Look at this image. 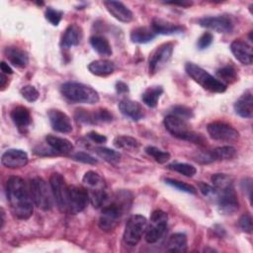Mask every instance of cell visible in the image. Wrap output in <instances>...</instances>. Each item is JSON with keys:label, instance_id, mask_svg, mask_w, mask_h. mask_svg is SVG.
I'll return each mask as SVG.
<instances>
[{"label": "cell", "instance_id": "8d00e7d4", "mask_svg": "<svg viewBox=\"0 0 253 253\" xmlns=\"http://www.w3.org/2000/svg\"><path fill=\"white\" fill-rule=\"evenodd\" d=\"M145 152L151 156L156 162L163 164L166 163L169 159H170V153L166 152V151H162L159 148L155 147V146H147L145 148Z\"/></svg>", "mask_w": 253, "mask_h": 253}, {"label": "cell", "instance_id": "9a60e30c", "mask_svg": "<svg viewBox=\"0 0 253 253\" xmlns=\"http://www.w3.org/2000/svg\"><path fill=\"white\" fill-rule=\"evenodd\" d=\"M29 157L26 151L22 149L11 148L7 149L1 156V163L3 166L11 169L24 167L28 164Z\"/></svg>", "mask_w": 253, "mask_h": 253}, {"label": "cell", "instance_id": "4fadbf2b", "mask_svg": "<svg viewBox=\"0 0 253 253\" xmlns=\"http://www.w3.org/2000/svg\"><path fill=\"white\" fill-rule=\"evenodd\" d=\"M174 44L173 42H165L161 45H159L151 54L149 57L148 67H149V73L155 74L157 71H159L171 58V55L173 53Z\"/></svg>", "mask_w": 253, "mask_h": 253}, {"label": "cell", "instance_id": "816d5d0a", "mask_svg": "<svg viewBox=\"0 0 253 253\" xmlns=\"http://www.w3.org/2000/svg\"><path fill=\"white\" fill-rule=\"evenodd\" d=\"M6 83H7V76L5 75V73L1 72V76H0V86H1L2 90L5 88Z\"/></svg>", "mask_w": 253, "mask_h": 253}, {"label": "cell", "instance_id": "bcb514c9", "mask_svg": "<svg viewBox=\"0 0 253 253\" xmlns=\"http://www.w3.org/2000/svg\"><path fill=\"white\" fill-rule=\"evenodd\" d=\"M87 137L95 142V143H98V144H103L107 141V137L101 133H98L97 131H90L87 133Z\"/></svg>", "mask_w": 253, "mask_h": 253}, {"label": "cell", "instance_id": "30bf717a", "mask_svg": "<svg viewBox=\"0 0 253 253\" xmlns=\"http://www.w3.org/2000/svg\"><path fill=\"white\" fill-rule=\"evenodd\" d=\"M89 194L85 188L68 186L67 194V212L76 214L85 210L89 203Z\"/></svg>", "mask_w": 253, "mask_h": 253}, {"label": "cell", "instance_id": "f1b7e54d", "mask_svg": "<svg viewBox=\"0 0 253 253\" xmlns=\"http://www.w3.org/2000/svg\"><path fill=\"white\" fill-rule=\"evenodd\" d=\"M155 37L156 34L149 27H138L130 33V40L135 43H146L151 42Z\"/></svg>", "mask_w": 253, "mask_h": 253}, {"label": "cell", "instance_id": "277c9868", "mask_svg": "<svg viewBox=\"0 0 253 253\" xmlns=\"http://www.w3.org/2000/svg\"><path fill=\"white\" fill-rule=\"evenodd\" d=\"M163 124L168 132L179 139L193 142L199 145H205L207 143V139L201 133L191 129L187 122L178 117L168 115L164 118Z\"/></svg>", "mask_w": 253, "mask_h": 253}, {"label": "cell", "instance_id": "60d3db41", "mask_svg": "<svg viewBox=\"0 0 253 253\" xmlns=\"http://www.w3.org/2000/svg\"><path fill=\"white\" fill-rule=\"evenodd\" d=\"M45 19L53 26H57L62 19V12L51 7H47L45 10Z\"/></svg>", "mask_w": 253, "mask_h": 253}, {"label": "cell", "instance_id": "9c48e42d", "mask_svg": "<svg viewBox=\"0 0 253 253\" xmlns=\"http://www.w3.org/2000/svg\"><path fill=\"white\" fill-rule=\"evenodd\" d=\"M168 222V214L161 211H154L149 219V224L145 230V240L148 243L157 242L166 232Z\"/></svg>", "mask_w": 253, "mask_h": 253}, {"label": "cell", "instance_id": "52a82bcc", "mask_svg": "<svg viewBox=\"0 0 253 253\" xmlns=\"http://www.w3.org/2000/svg\"><path fill=\"white\" fill-rule=\"evenodd\" d=\"M34 204L42 211H49L53 206V195L50 186L41 177L31 179L29 185Z\"/></svg>", "mask_w": 253, "mask_h": 253}, {"label": "cell", "instance_id": "f5cc1de1", "mask_svg": "<svg viewBox=\"0 0 253 253\" xmlns=\"http://www.w3.org/2000/svg\"><path fill=\"white\" fill-rule=\"evenodd\" d=\"M4 222H5V212H4L3 209H1V225H0V228H3Z\"/></svg>", "mask_w": 253, "mask_h": 253}, {"label": "cell", "instance_id": "681fc988", "mask_svg": "<svg viewBox=\"0 0 253 253\" xmlns=\"http://www.w3.org/2000/svg\"><path fill=\"white\" fill-rule=\"evenodd\" d=\"M0 67H1V72L5 73V74H13V69L8 65V63H6L5 61H2L0 63Z\"/></svg>", "mask_w": 253, "mask_h": 253}, {"label": "cell", "instance_id": "2e32d148", "mask_svg": "<svg viewBox=\"0 0 253 253\" xmlns=\"http://www.w3.org/2000/svg\"><path fill=\"white\" fill-rule=\"evenodd\" d=\"M48 120L52 129L61 133H68L72 130L70 118L60 110L51 109L47 113Z\"/></svg>", "mask_w": 253, "mask_h": 253}, {"label": "cell", "instance_id": "7bdbcfd3", "mask_svg": "<svg viewBox=\"0 0 253 253\" xmlns=\"http://www.w3.org/2000/svg\"><path fill=\"white\" fill-rule=\"evenodd\" d=\"M238 225L240 229L245 233L252 232V217L249 213H244L240 216L238 220Z\"/></svg>", "mask_w": 253, "mask_h": 253}, {"label": "cell", "instance_id": "4dcf8cb0", "mask_svg": "<svg viewBox=\"0 0 253 253\" xmlns=\"http://www.w3.org/2000/svg\"><path fill=\"white\" fill-rule=\"evenodd\" d=\"M82 182L86 188H88V191H95L106 188L103 178L99 173L95 171H87L82 178Z\"/></svg>", "mask_w": 253, "mask_h": 253}, {"label": "cell", "instance_id": "f907efd6", "mask_svg": "<svg viewBox=\"0 0 253 253\" xmlns=\"http://www.w3.org/2000/svg\"><path fill=\"white\" fill-rule=\"evenodd\" d=\"M166 4H171V5H178V6H182V7H189L193 4V2H189V1H182V2H166Z\"/></svg>", "mask_w": 253, "mask_h": 253}, {"label": "cell", "instance_id": "44dd1931", "mask_svg": "<svg viewBox=\"0 0 253 253\" xmlns=\"http://www.w3.org/2000/svg\"><path fill=\"white\" fill-rule=\"evenodd\" d=\"M235 113L245 119H251L253 116V97L251 91L242 94L234 104Z\"/></svg>", "mask_w": 253, "mask_h": 253}, {"label": "cell", "instance_id": "ee69618b", "mask_svg": "<svg viewBox=\"0 0 253 253\" xmlns=\"http://www.w3.org/2000/svg\"><path fill=\"white\" fill-rule=\"evenodd\" d=\"M72 158L76 161H79V162H82L85 164H96L98 162V160L95 157H93L89 153H86L83 151L76 152L75 154L72 155Z\"/></svg>", "mask_w": 253, "mask_h": 253}, {"label": "cell", "instance_id": "e575fe53", "mask_svg": "<svg viewBox=\"0 0 253 253\" xmlns=\"http://www.w3.org/2000/svg\"><path fill=\"white\" fill-rule=\"evenodd\" d=\"M95 153L101 157L103 160L109 162V163H117L120 161L121 159V153H119V151H116L114 149L108 148V147H103V146H99L96 147L94 149Z\"/></svg>", "mask_w": 253, "mask_h": 253}, {"label": "cell", "instance_id": "cb8c5ba5", "mask_svg": "<svg viewBox=\"0 0 253 253\" xmlns=\"http://www.w3.org/2000/svg\"><path fill=\"white\" fill-rule=\"evenodd\" d=\"M45 141L54 154H68L73 150L70 140L55 135H46Z\"/></svg>", "mask_w": 253, "mask_h": 253}, {"label": "cell", "instance_id": "7a4b0ae2", "mask_svg": "<svg viewBox=\"0 0 253 253\" xmlns=\"http://www.w3.org/2000/svg\"><path fill=\"white\" fill-rule=\"evenodd\" d=\"M132 194L126 190L117 191L110 203L104 205L100 217L99 227L104 231H111L116 228L126 211L132 204Z\"/></svg>", "mask_w": 253, "mask_h": 253}, {"label": "cell", "instance_id": "ffe728a7", "mask_svg": "<svg viewBox=\"0 0 253 253\" xmlns=\"http://www.w3.org/2000/svg\"><path fill=\"white\" fill-rule=\"evenodd\" d=\"M10 117H11L14 125L17 126V128L21 132H26L32 123V116H31L30 111L26 107H23V106L15 107L11 111Z\"/></svg>", "mask_w": 253, "mask_h": 253}, {"label": "cell", "instance_id": "1f68e13d", "mask_svg": "<svg viewBox=\"0 0 253 253\" xmlns=\"http://www.w3.org/2000/svg\"><path fill=\"white\" fill-rule=\"evenodd\" d=\"M162 94L163 88L161 86H151L144 90V92L141 95V99L142 102L149 108H155Z\"/></svg>", "mask_w": 253, "mask_h": 253}, {"label": "cell", "instance_id": "5b68a950", "mask_svg": "<svg viewBox=\"0 0 253 253\" xmlns=\"http://www.w3.org/2000/svg\"><path fill=\"white\" fill-rule=\"evenodd\" d=\"M61 94L69 101L80 104H96L99 102V93L89 85L68 81L61 85Z\"/></svg>", "mask_w": 253, "mask_h": 253}, {"label": "cell", "instance_id": "d4e9b609", "mask_svg": "<svg viewBox=\"0 0 253 253\" xmlns=\"http://www.w3.org/2000/svg\"><path fill=\"white\" fill-rule=\"evenodd\" d=\"M82 39V30L76 24L69 25L61 39V46L64 48H70L78 45Z\"/></svg>", "mask_w": 253, "mask_h": 253}, {"label": "cell", "instance_id": "7402d4cb", "mask_svg": "<svg viewBox=\"0 0 253 253\" xmlns=\"http://www.w3.org/2000/svg\"><path fill=\"white\" fill-rule=\"evenodd\" d=\"M4 54L8 61L16 67L25 68L29 63L28 53L18 46H7L4 49Z\"/></svg>", "mask_w": 253, "mask_h": 253}, {"label": "cell", "instance_id": "83f0119b", "mask_svg": "<svg viewBox=\"0 0 253 253\" xmlns=\"http://www.w3.org/2000/svg\"><path fill=\"white\" fill-rule=\"evenodd\" d=\"M209 159L211 162L212 161H222V160H231L236 157L237 151L233 146L226 145L220 146L212 149L211 151L208 152Z\"/></svg>", "mask_w": 253, "mask_h": 253}, {"label": "cell", "instance_id": "603a6c76", "mask_svg": "<svg viewBox=\"0 0 253 253\" xmlns=\"http://www.w3.org/2000/svg\"><path fill=\"white\" fill-rule=\"evenodd\" d=\"M151 29L153 30V32L157 35H174V34H180L182 33L185 28L171 23L169 21L160 19V18H154L151 22Z\"/></svg>", "mask_w": 253, "mask_h": 253}, {"label": "cell", "instance_id": "8992f818", "mask_svg": "<svg viewBox=\"0 0 253 253\" xmlns=\"http://www.w3.org/2000/svg\"><path fill=\"white\" fill-rule=\"evenodd\" d=\"M185 70L194 81L210 92L222 93L226 90L225 84L193 62H187L185 65Z\"/></svg>", "mask_w": 253, "mask_h": 253}, {"label": "cell", "instance_id": "b9f144b4", "mask_svg": "<svg viewBox=\"0 0 253 253\" xmlns=\"http://www.w3.org/2000/svg\"><path fill=\"white\" fill-rule=\"evenodd\" d=\"M21 95L29 102H35L39 98V91L32 85H26L20 90Z\"/></svg>", "mask_w": 253, "mask_h": 253}, {"label": "cell", "instance_id": "74e56055", "mask_svg": "<svg viewBox=\"0 0 253 253\" xmlns=\"http://www.w3.org/2000/svg\"><path fill=\"white\" fill-rule=\"evenodd\" d=\"M168 168L186 177H193L197 173L196 167L188 163H173V164H170Z\"/></svg>", "mask_w": 253, "mask_h": 253}, {"label": "cell", "instance_id": "5bb4252c", "mask_svg": "<svg viewBox=\"0 0 253 253\" xmlns=\"http://www.w3.org/2000/svg\"><path fill=\"white\" fill-rule=\"evenodd\" d=\"M199 25L203 28L223 34L230 33L233 30L232 20L225 15L201 18L199 20Z\"/></svg>", "mask_w": 253, "mask_h": 253}, {"label": "cell", "instance_id": "d6a6232c", "mask_svg": "<svg viewBox=\"0 0 253 253\" xmlns=\"http://www.w3.org/2000/svg\"><path fill=\"white\" fill-rule=\"evenodd\" d=\"M216 76L218 77L217 79L225 85L227 83L230 84V83L235 82L237 80V77H238L237 76V70L231 64L224 65V66L220 67L219 69H217L216 70Z\"/></svg>", "mask_w": 253, "mask_h": 253}, {"label": "cell", "instance_id": "d590c367", "mask_svg": "<svg viewBox=\"0 0 253 253\" xmlns=\"http://www.w3.org/2000/svg\"><path fill=\"white\" fill-rule=\"evenodd\" d=\"M164 182L167 185H169V186H171V187H173V188H175V189H177L181 192H185V193L193 194V195L197 194V189L194 186H192L188 183H185V182H182V181H179V180H176V179H172V178H166L164 180Z\"/></svg>", "mask_w": 253, "mask_h": 253}, {"label": "cell", "instance_id": "ba28073f", "mask_svg": "<svg viewBox=\"0 0 253 253\" xmlns=\"http://www.w3.org/2000/svg\"><path fill=\"white\" fill-rule=\"evenodd\" d=\"M147 227V220L141 214L131 215L126 224L124 231V241L128 246H135L145 233Z\"/></svg>", "mask_w": 253, "mask_h": 253}, {"label": "cell", "instance_id": "e0dca14e", "mask_svg": "<svg viewBox=\"0 0 253 253\" xmlns=\"http://www.w3.org/2000/svg\"><path fill=\"white\" fill-rule=\"evenodd\" d=\"M104 5L108 12L118 21L123 23H128L132 21V12L120 1H104Z\"/></svg>", "mask_w": 253, "mask_h": 253}, {"label": "cell", "instance_id": "6da1fadb", "mask_svg": "<svg viewBox=\"0 0 253 253\" xmlns=\"http://www.w3.org/2000/svg\"><path fill=\"white\" fill-rule=\"evenodd\" d=\"M6 196L14 215L20 219H28L34 211V202L25 181L12 176L6 184Z\"/></svg>", "mask_w": 253, "mask_h": 253}, {"label": "cell", "instance_id": "8fae6325", "mask_svg": "<svg viewBox=\"0 0 253 253\" xmlns=\"http://www.w3.org/2000/svg\"><path fill=\"white\" fill-rule=\"evenodd\" d=\"M49 186L58 210L62 212L67 211L68 186L63 176L59 173H52L49 177Z\"/></svg>", "mask_w": 253, "mask_h": 253}, {"label": "cell", "instance_id": "484cf974", "mask_svg": "<svg viewBox=\"0 0 253 253\" xmlns=\"http://www.w3.org/2000/svg\"><path fill=\"white\" fill-rule=\"evenodd\" d=\"M89 71L96 76H108L115 71V64L111 60L97 59L89 63Z\"/></svg>", "mask_w": 253, "mask_h": 253}, {"label": "cell", "instance_id": "f35d334b", "mask_svg": "<svg viewBox=\"0 0 253 253\" xmlns=\"http://www.w3.org/2000/svg\"><path fill=\"white\" fill-rule=\"evenodd\" d=\"M94 113V121L95 125L101 124V123H110L113 120L112 113L104 108H100L96 111H93Z\"/></svg>", "mask_w": 253, "mask_h": 253}, {"label": "cell", "instance_id": "c3c4849f", "mask_svg": "<svg viewBox=\"0 0 253 253\" xmlns=\"http://www.w3.org/2000/svg\"><path fill=\"white\" fill-rule=\"evenodd\" d=\"M116 91L118 94H125L128 92V86L123 82V81H119L116 83Z\"/></svg>", "mask_w": 253, "mask_h": 253}, {"label": "cell", "instance_id": "f6af8a7d", "mask_svg": "<svg viewBox=\"0 0 253 253\" xmlns=\"http://www.w3.org/2000/svg\"><path fill=\"white\" fill-rule=\"evenodd\" d=\"M212 40H213V36L211 33L210 32H206L204 33L198 40L197 42V45H198V48L199 49H205L207 47H209L211 42H212Z\"/></svg>", "mask_w": 253, "mask_h": 253}, {"label": "cell", "instance_id": "836d02e7", "mask_svg": "<svg viewBox=\"0 0 253 253\" xmlns=\"http://www.w3.org/2000/svg\"><path fill=\"white\" fill-rule=\"evenodd\" d=\"M114 145L121 149H135L140 146L139 141L128 135H119L114 139Z\"/></svg>", "mask_w": 253, "mask_h": 253}, {"label": "cell", "instance_id": "ac0fdd59", "mask_svg": "<svg viewBox=\"0 0 253 253\" xmlns=\"http://www.w3.org/2000/svg\"><path fill=\"white\" fill-rule=\"evenodd\" d=\"M230 50L235 58L245 65H250L253 61V51L251 45L247 42L235 40L230 44Z\"/></svg>", "mask_w": 253, "mask_h": 253}, {"label": "cell", "instance_id": "3957f363", "mask_svg": "<svg viewBox=\"0 0 253 253\" xmlns=\"http://www.w3.org/2000/svg\"><path fill=\"white\" fill-rule=\"evenodd\" d=\"M213 187L212 199L220 212L224 214H231L239 208L237 194L234 189L233 179L227 174L217 173L211 178Z\"/></svg>", "mask_w": 253, "mask_h": 253}, {"label": "cell", "instance_id": "4316f807", "mask_svg": "<svg viewBox=\"0 0 253 253\" xmlns=\"http://www.w3.org/2000/svg\"><path fill=\"white\" fill-rule=\"evenodd\" d=\"M187 236L182 232L172 234L167 242L166 250L174 253H184L187 251Z\"/></svg>", "mask_w": 253, "mask_h": 253}, {"label": "cell", "instance_id": "7dc6e473", "mask_svg": "<svg viewBox=\"0 0 253 253\" xmlns=\"http://www.w3.org/2000/svg\"><path fill=\"white\" fill-rule=\"evenodd\" d=\"M199 190L201 191V193L208 198H211L212 193H213V187L210 186L206 183H199Z\"/></svg>", "mask_w": 253, "mask_h": 253}, {"label": "cell", "instance_id": "ab89813d", "mask_svg": "<svg viewBox=\"0 0 253 253\" xmlns=\"http://www.w3.org/2000/svg\"><path fill=\"white\" fill-rule=\"evenodd\" d=\"M173 116L175 117H178L184 121L186 120H189V119H192L194 117V113L192 111V109L186 107V106H175L173 109H172V114Z\"/></svg>", "mask_w": 253, "mask_h": 253}, {"label": "cell", "instance_id": "f546056e", "mask_svg": "<svg viewBox=\"0 0 253 253\" xmlns=\"http://www.w3.org/2000/svg\"><path fill=\"white\" fill-rule=\"evenodd\" d=\"M90 44L93 49L103 56H110L113 53L111 43L103 36H93L90 38Z\"/></svg>", "mask_w": 253, "mask_h": 253}, {"label": "cell", "instance_id": "7c38bea8", "mask_svg": "<svg viewBox=\"0 0 253 253\" xmlns=\"http://www.w3.org/2000/svg\"><path fill=\"white\" fill-rule=\"evenodd\" d=\"M207 130L210 136L214 140L232 142L239 138V132L232 126L222 123L213 122L208 125Z\"/></svg>", "mask_w": 253, "mask_h": 253}, {"label": "cell", "instance_id": "d6986e66", "mask_svg": "<svg viewBox=\"0 0 253 253\" xmlns=\"http://www.w3.org/2000/svg\"><path fill=\"white\" fill-rule=\"evenodd\" d=\"M119 110L125 117L129 118L134 122L141 120L144 116V110L142 106L138 102L129 99L122 100L119 103Z\"/></svg>", "mask_w": 253, "mask_h": 253}]
</instances>
